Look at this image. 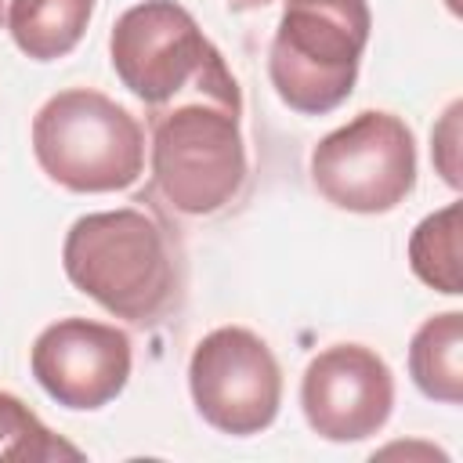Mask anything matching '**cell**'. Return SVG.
Segmentation results:
<instances>
[{
    "instance_id": "obj_1",
    "label": "cell",
    "mask_w": 463,
    "mask_h": 463,
    "mask_svg": "<svg viewBox=\"0 0 463 463\" xmlns=\"http://www.w3.org/2000/svg\"><path fill=\"white\" fill-rule=\"evenodd\" d=\"M61 268L80 293L137 326L163 318L181 293L166 228L134 206L76 217L61 242Z\"/></svg>"
},
{
    "instance_id": "obj_2",
    "label": "cell",
    "mask_w": 463,
    "mask_h": 463,
    "mask_svg": "<svg viewBox=\"0 0 463 463\" xmlns=\"http://www.w3.org/2000/svg\"><path fill=\"white\" fill-rule=\"evenodd\" d=\"M239 87L192 90L152 109V181L181 213H217L246 181Z\"/></svg>"
},
{
    "instance_id": "obj_3",
    "label": "cell",
    "mask_w": 463,
    "mask_h": 463,
    "mask_svg": "<svg viewBox=\"0 0 463 463\" xmlns=\"http://www.w3.org/2000/svg\"><path fill=\"white\" fill-rule=\"evenodd\" d=\"M33 156L69 192H123L145 170V130L109 94L69 87L33 116Z\"/></svg>"
},
{
    "instance_id": "obj_4",
    "label": "cell",
    "mask_w": 463,
    "mask_h": 463,
    "mask_svg": "<svg viewBox=\"0 0 463 463\" xmlns=\"http://www.w3.org/2000/svg\"><path fill=\"white\" fill-rule=\"evenodd\" d=\"M369 29V0H286L268 51V76L282 105L300 116H326L344 105Z\"/></svg>"
},
{
    "instance_id": "obj_5",
    "label": "cell",
    "mask_w": 463,
    "mask_h": 463,
    "mask_svg": "<svg viewBox=\"0 0 463 463\" xmlns=\"http://www.w3.org/2000/svg\"><path fill=\"white\" fill-rule=\"evenodd\" d=\"M109 54L119 83L152 109H163L192 90L239 87L224 54L203 36L192 11L174 0H141L127 7L109 36Z\"/></svg>"
},
{
    "instance_id": "obj_6",
    "label": "cell",
    "mask_w": 463,
    "mask_h": 463,
    "mask_svg": "<svg viewBox=\"0 0 463 463\" xmlns=\"http://www.w3.org/2000/svg\"><path fill=\"white\" fill-rule=\"evenodd\" d=\"M311 181L347 213H387L416 188V137L394 112H358L311 152Z\"/></svg>"
},
{
    "instance_id": "obj_7",
    "label": "cell",
    "mask_w": 463,
    "mask_h": 463,
    "mask_svg": "<svg viewBox=\"0 0 463 463\" xmlns=\"http://www.w3.org/2000/svg\"><path fill=\"white\" fill-rule=\"evenodd\" d=\"M188 391L195 412L221 434L250 438L275 423L282 405V369L271 347L242 329L206 333L188 358Z\"/></svg>"
},
{
    "instance_id": "obj_8",
    "label": "cell",
    "mask_w": 463,
    "mask_h": 463,
    "mask_svg": "<svg viewBox=\"0 0 463 463\" xmlns=\"http://www.w3.org/2000/svg\"><path fill=\"white\" fill-rule=\"evenodd\" d=\"M300 409L318 438L336 445L365 441L391 420V365L365 344H333L307 362L300 380Z\"/></svg>"
},
{
    "instance_id": "obj_9",
    "label": "cell",
    "mask_w": 463,
    "mask_h": 463,
    "mask_svg": "<svg viewBox=\"0 0 463 463\" xmlns=\"http://www.w3.org/2000/svg\"><path fill=\"white\" fill-rule=\"evenodd\" d=\"M130 340L123 329L94 318L51 322L29 351L36 383L65 409L94 412L116 402L130 380Z\"/></svg>"
},
{
    "instance_id": "obj_10",
    "label": "cell",
    "mask_w": 463,
    "mask_h": 463,
    "mask_svg": "<svg viewBox=\"0 0 463 463\" xmlns=\"http://www.w3.org/2000/svg\"><path fill=\"white\" fill-rule=\"evenodd\" d=\"M90 14L94 0H11L7 29L25 58L54 61L83 40Z\"/></svg>"
},
{
    "instance_id": "obj_11",
    "label": "cell",
    "mask_w": 463,
    "mask_h": 463,
    "mask_svg": "<svg viewBox=\"0 0 463 463\" xmlns=\"http://www.w3.org/2000/svg\"><path fill=\"white\" fill-rule=\"evenodd\" d=\"M409 376L430 402H445V405L463 402V315L459 311H441L412 333Z\"/></svg>"
},
{
    "instance_id": "obj_12",
    "label": "cell",
    "mask_w": 463,
    "mask_h": 463,
    "mask_svg": "<svg viewBox=\"0 0 463 463\" xmlns=\"http://www.w3.org/2000/svg\"><path fill=\"white\" fill-rule=\"evenodd\" d=\"M409 268L420 282L438 293L456 297L463 289L459 279V203H449L427 213L409 235Z\"/></svg>"
},
{
    "instance_id": "obj_13",
    "label": "cell",
    "mask_w": 463,
    "mask_h": 463,
    "mask_svg": "<svg viewBox=\"0 0 463 463\" xmlns=\"http://www.w3.org/2000/svg\"><path fill=\"white\" fill-rule=\"evenodd\" d=\"M0 459H80V449L51 434L22 398L0 391Z\"/></svg>"
},
{
    "instance_id": "obj_14",
    "label": "cell",
    "mask_w": 463,
    "mask_h": 463,
    "mask_svg": "<svg viewBox=\"0 0 463 463\" xmlns=\"http://www.w3.org/2000/svg\"><path fill=\"white\" fill-rule=\"evenodd\" d=\"M459 101H452L441 116V123L434 127V163L441 170V177L459 188V159H456V141H459Z\"/></svg>"
},
{
    "instance_id": "obj_15",
    "label": "cell",
    "mask_w": 463,
    "mask_h": 463,
    "mask_svg": "<svg viewBox=\"0 0 463 463\" xmlns=\"http://www.w3.org/2000/svg\"><path fill=\"white\" fill-rule=\"evenodd\" d=\"M264 4H271V0H228V7H235V11H250V7H264Z\"/></svg>"
},
{
    "instance_id": "obj_16",
    "label": "cell",
    "mask_w": 463,
    "mask_h": 463,
    "mask_svg": "<svg viewBox=\"0 0 463 463\" xmlns=\"http://www.w3.org/2000/svg\"><path fill=\"white\" fill-rule=\"evenodd\" d=\"M7 7H11V0H0V25L7 22Z\"/></svg>"
}]
</instances>
